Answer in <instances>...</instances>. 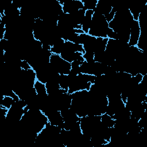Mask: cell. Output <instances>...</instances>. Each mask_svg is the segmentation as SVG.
I'll return each instance as SVG.
<instances>
[{"label":"cell","mask_w":147,"mask_h":147,"mask_svg":"<svg viewBox=\"0 0 147 147\" xmlns=\"http://www.w3.org/2000/svg\"><path fill=\"white\" fill-rule=\"evenodd\" d=\"M141 34L140 28L138 21H133L130 30V38L128 44L130 47L136 46Z\"/></svg>","instance_id":"6da1fadb"},{"label":"cell","mask_w":147,"mask_h":147,"mask_svg":"<svg viewBox=\"0 0 147 147\" xmlns=\"http://www.w3.org/2000/svg\"><path fill=\"white\" fill-rule=\"evenodd\" d=\"M34 87L36 91L37 94L40 96H46L48 95L45 84H44L36 80L34 84Z\"/></svg>","instance_id":"7a4b0ae2"},{"label":"cell","mask_w":147,"mask_h":147,"mask_svg":"<svg viewBox=\"0 0 147 147\" xmlns=\"http://www.w3.org/2000/svg\"><path fill=\"white\" fill-rule=\"evenodd\" d=\"M14 102L16 101L11 96L3 95L1 99L0 106H3L9 110Z\"/></svg>","instance_id":"3957f363"}]
</instances>
